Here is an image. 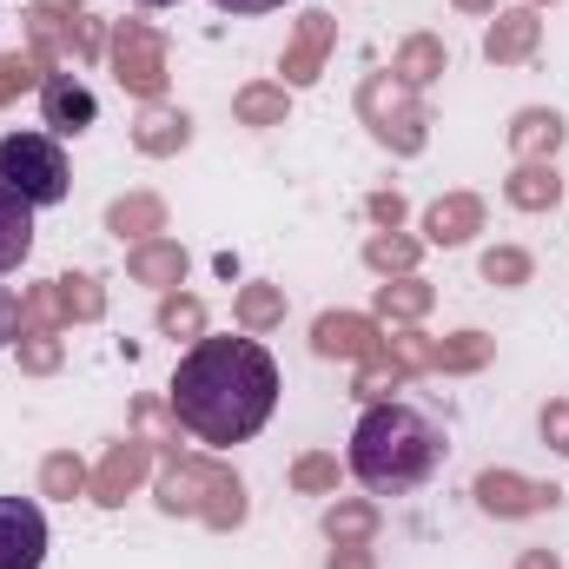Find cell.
Wrapping results in <instances>:
<instances>
[{"label": "cell", "mask_w": 569, "mask_h": 569, "mask_svg": "<svg viewBox=\"0 0 569 569\" xmlns=\"http://www.w3.org/2000/svg\"><path fill=\"white\" fill-rule=\"evenodd\" d=\"M272 405H279V365L259 338H199L172 371V418L212 450L259 437Z\"/></svg>", "instance_id": "1"}, {"label": "cell", "mask_w": 569, "mask_h": 569, "mask_svg": "<svg viewBox=\"0 0 569 569\" xmlns=\"http://www.w3.org/2000/svg\"><path fill=\"white\" fill-rule=\"evenodd\" d=\"M351 477L371 490V497H405V490H418L430 470L443 463V430L430 425L418 405H398V398H385V405H371L358 430H351Z\"/></svg>", "instance_id": "2"}, {"label": "cell", "mask_w": 569, "mask_h": 569, "mask_svg": "<svg viewBox=\"0 0 569 569\" xmlns=\"http://www.w3.org/2000/svg\"><path fill=\"white\" fill-rule=\"evenodd\" d=\"M0 186L20 192L27 206H60L67 199V152L53 133H7L0 140Z\"/></svg>", "instance_id": "3"}, {"label": "cell", "mask_w": 569, "mask_h": 569, "mask_svg": "<svg viewBox=\"0 0 569 569\" xmlns=\"http://www.w3.org/2000/svg\"><path fill=\"white\" fill-rule=\"evenodd\" d=\"M358 113L371 120V133H378V140L398 146V152H418V146H425V113H418L411 87H405V80H391V73L365 80V93H358Z\"/></svg>", "instance_id": "4"}, {"label": "cell", "mask_w": 569, "mask_h": 569, "mask_svg": "<svg viewBox=\"0 0 569 569\" xmlns=\"http://www.w3.org/2000/svg\"><path fill=\"white\" fill-rule=\"evenodd\" d=\"M113 67H120V87H133L140 100H159V87H166V47H159L152 27L120 20V33H113Z\"/></svg>", "instance_id": "5"}, {"label": "cell", "mask_w": 569, "mask_h": 569, "mask_svg": "<svg viewBox=\"0 0 569 569\" xmlns=\"http://www.w3.org/2000/svg\"><path fill=\"white\" fill-rule=\"evenodd\" d=\"M47 563V510L33 497H0V569Z\"/></svg>", "instance_id": "6"}, {"label": "cell", "mask_w": 569, "mask_h": 569, "mask_svg": "<svg viewBox=\"0 0 569 569\" xmlns=\"http://www.w3.org/2000/svg\"><path fill=\"white\" fill-rule=\"evenodd\" d=\"M40 113H47L53 140H67V133H87V127L100 120V100H93L73 73H47V80H40Z\"/></svg>", "instance_id": "7"}, {"label": "cell", "mask_w": 569, "mask_h": 569, "mask_svg": "<svg viewBox=\"0 0 569 569\" xmlns=\"http://www.w3.org/2000/svg\"><path fill=\"white\" fill-rule=\"evenodd\" d=\"M563 490H550V483H523V477H510V470H483L477 477V503L490 510V517H530V510H550Z\"/></svg>", "instance_id": "8"}, {"label": "cell", "mask_w": 569, "mask_h": 569, "mask_svg": "<svg viewBox=\"0 0 569 569\" xmlns=\"http://www.w3.org/2000/svg\"><path fill=\"white\" fill-rule=\"evenodd\" d=\"M311 345H318L325 358H378V325L358 318V311H325V318L311 325Z\"/></svg>", "instance_id": "9"}, {"label": "cell", "mask_w": 569, "mask_h": 569, "mask_svg": "<svg viewBox=\"0 0 569 569\" xmlns=\"http://www.w3.org/2000/svg\"><path fill=\"white\" fill-rule=\"evenodd\" d=\"M537 33H543V20H537L530 7H510V13H497V27H490L483 53H490L497 67H510V60H530V53H537Z\"/></svg>", "instance_id": "10"}, {"label": "cell", "mask_w": 569, "mask_h": 569, "mask_svg": "<svg viewBox=\"0 0 569 569\" xmlns=\"http://www.w3.org/2000/svg\"><path fill=\"white\" fill-rule=\"evenodd\" d=\"M325 47H331V13H305V20H298V40H291V53H284V80H291V87L318 80Z\"/></svg>", "instance_id": "11"}, {"label": "cell", "mask_w": 569, "mask_h": 569, "mask_svg": "<svg viewBox=\"0 0 569 569\" xmlns=\"http://www.w3.org/2000/svg\"><path fill=\"white\" fill-rule=\"evenodd\" d=\"M33 252V206L0 186V272H13Z\"/></svg>", "instance_id": "12"}, {"label": "cell", "mask_w": 569, "mask_h": 569, "mask_svg": "<svg viewBox=\"0 0 569 569\" xmlns=\"http://www.w3.org/2000/svg\"><path fill=\"white\" fill-rule=\"evenodd\" d=\"M477 226H483V206H477L470 192H457V199H437V206H430V219H425V232L437 239V246H463Z\"/></svg>", "instance_id": "13"}, {"label": "cell", "mask_w": 569, "mask_h": 569, "mask_svg": "<svg viewBox=\"0 0 569 569\" xmlns=\"http://www.w3.org/2000/svg\"><path fill=\"white\" fill-rule=\"evenodd\" d=\"M503 192H510V206H517V212H550V206H557V192H563V179H557L543 159H523V166H517V179H510Z\"/></svg>", "instance_id": "14"}, {"label": "cell", "mask_w": 569, "mask_h": 569, "mask_svg": "<svg viewBox=\"0 0 569 569\" xmlns=\"http://www.w3.org/2000/svg\"><path fill=\"white\" fill-rule=\"evenodd\" d=\"M510 146H517L523 159H550V152L563 146V120H557V113H543V107H530V113H517Z\"/></svg>", "instance_id": "15"}, {"label": "cell", "mask_w": 569, "mask_h": 569, "mask_svg": "<svg viewBox=\"0 0 569 569\" xmlns=\"http://www.w3.org/2000/svg\"><path fill=\"white\" fill-rule=\"evenodd\" d=\"M133 140H140V152H179V146L192 140V120H186V113H172V107H146Z\"/></svg>", "instance_id": "16"}, {"label": "cell", "mask_w": 569, "mask_h": 569, "mask_svg": "<svg viewBox=\"0 0 569 569\" xmlns=\"http://www.w3.org/2000/svg\"><path fill=\"white\" fill-rule=\"evenodd\" d=\"M140 470H146V450H140V443H120V450L107 457V470H100L93 497H100V503H127V490L140 483Z\"/></svg>", "instance_id": "17"}, {"label": "cell", "mask_w": 569, "mask_h": 569, "mask_svg": "<svg viewBox=\"0 0 569 569\" xmlns=\"http://www.w3.org/2000/svg\"><path fill=\"white\" fill-rule=\"evenodd\" d=\"M127 266H133L140 284H179L186 279V252H179V246H140Z\"/></svg>", "instance_id": "18"}, {"label": "cell", "mask_w": 569, "mask_h": 569, "mask_svg": "<svg viewBox=\"0 0 569 569\" xmlns=\"http://www.w3.org/2000/svg\"><path fill=\"white\" fill-rule=\"evenodd\" d=\"M391 73H398L405 87H425V80L443 73V47L425 40V33H418V40H405V53H398V67H391Z\"/></svg>", "instance_id": "19"}, {"label": "cell", "mask_w": 569, "mask_h": 569, "mask_svg": "<svg viewBox=\"0 0 569 569\" xmlns=\"http://www.w3.org/2000/svg\"><path fill=\"white\" fill-rule=\"evenodd\" d=\"M107 226H113L120 239H146V232L166 226V212H159V199H120V206L107 212Z\"/></svg>", "instance_id": "20"}, {"label": "cell", "mask_w": 569, "mask_h": 569, "mask_svg": "<svg viewBox=\"0 0 569 569\" xmlns=\"http://www.w3.org/2000/svg\"><path fill=\"white\" fill-rule=\"evenodd\" d=\"M284 318V291H272V284H246L239 291V325L246 331H266V325H279Z\"/></svg>", "instance_id": "21"}, {"label": "cell", "mask_w": 569, "mask_h": 569, "mask_svg": "<svg viewBox=\"0 0 569 569\" xmlns=\"http://www.w3.org/2000/svg\"><path fill=\"white\" fill-rule=\"evenodd\" d=\"M325 530H331V543H365L378 530V510L371 503H338V510H325Z\"/></svg>", "instance_id": "22"}, {"label": "cell", "mask_w": 569, "mask_h": 569, "mask_svg": "<svg viewBox=\"0 0 569 569\" xmlns=\"http://www.w3.org/2000/svg\"><path fill=\"white\" fill-rule=\"evenodd\" d=\"M159 331L199 345V331H206V305H199V298H166V305H159Z\"/></svg>", "instance_id": "23"}, {"label": "cell", "mask_w": 569, "mask_h": 569, "mask_svg": "<svg viewBox=\"0 0 569 569\" xmlns=\"http://www.w3.org/2000/svg\"><path fill=\"white\" fill-rule=\"evenodd\" d=\"M239 120H246V127H279L284 93L279 87H246V93H239Z\"/></svg>", "instance_id": "24"}, {"label": "cell", "mask_w": 569, "mask_h": 569, "mask_svg": "<svg viewBox=\"0 0 569 569\" xmlns=\"http://www.w3.org/2000/svg\"><path fill=\"white\" fill-rule=\"evenodd\" d=\"M483 358H490V338H483V331H457V345H443L430 365H443V371H477Z\"/></svg>", "instance_id": "25"}, {"label": "cell", "mask_w": 569, "mask_h": 569, "mask_svg": "<svg viewBox=\"0 0 569 569\" xmlns=\"http://www.w3.org/2000/svg\"><path fill=\"white\" fill-rule=\"evenodd\" d=\"M53 305L67 311V318H100V291H93V279H53Z\"/></svg>", "instance_id": "26"}, {"label": "cell", "mask_w": 569, "mask_h": 569, "mask_svg": "<svg viewBox=\"0 0 569 569\" xmlns=\"http://www.w3.org/2000/svg\"><path fill=\"white\" fill-rule=\"evenodd\" d=\"M425 305H430V284H418V279H398V284L378 291V311L385 318H418Z\"/></svg>", "instance_id": "27"}, {"label": "cell", "mask_w": 569, "mask_h": 569, "mask_svg": "<svg viewBox=\"0 0 569 569\" xmlns=\"http://www.w3.org/2000/svg\"><path fill=\"white\" fill-rule=\"evenodd\" d=\"M365 259H371L378 272H411V266H418V246H411V239H391V232H378V239L365 246Z\"/></svg>", "instance_id": "28"}, {"label": "cell", "mask_w": 569, "mask_h": 569, "mask_svg": "<svg viewBox=\"0 0 569 569\" xmlns=\"http://www.w3.org/2000/svg\"><path fill=\"white\" fill-rule=\"evenodd\" d=\"M483 279H490V284H523V279H530V252H517V246L483 252Z\"/></svg>", "instance_id": "29"}, {"label": "cell", "mask_w": 569, "mask_h": 569, "mask_svg": "<svg viewBox=\"0 0 569 569\" xmlns=\"http://www.w3.org/2000/svg\"><path fill=\"white\" fill-rule=\"evenodd\" d=\"M80 457H47V470H40V483H47V497H73L80 490Z\"/></svg>", "instance_id": "30"}, {"label": "cell", "mask_w": 569, "mask_h": 569, "mask_svg": "<svg viewBox=\"0 0 569 569\" xmlns=\"http://www.w3.org/2000/svg\"><path fill=\"white\" fill-rule=\"evenodd\" d=\"M291 477H298V490H331V483H338V463H331V457H305Z\"/></svg>", "instance_id": "31"}, {"label": "cell", "mask_w": 569, "mask_h": 569, "mask_svg": "<svg viewBox=\"0 0 569 569\" xmlns=\"http://www.w3.org/2000/svg\"><path fill=\"white\" fill-rule=\"evenodd\" d=\"M53 358H60V351H53V338H47V331H33V338L20 345V365H27V371H53Z\"/></svg>", "instance_id": "32"}, {"label": "cell", "mask_w": 569, "mask_h": 569, "mask_svg": "<svg viewBox=\"0 0 569 569\" xmlns=\"http://www.w3.org/2000/svg\"><path fill=\"white\" fill-rule=\"evenodd\" d=\"M543 437H550V450H563L569 457V398H557V405L543 411Z\"/></svg>", "instance_id": "33"}, {"label": "cell", "mask_w": 569, "mask_h": 569, "mask_svg": "<svg viewBox=\"0 0 569 569\" xmlns=\"http://www.w3.org/2000/svg\"><path fill=\"white\" fill-rule=\"evenodd\" d=\"M27 80H33V60H20V53H7V60H0V100H7V93H20Z\"/></svg>", "instance_id": "34"}, {"label": "cell", "mask_w": 569, "mask_h": 569, "mask_svg": "<svg viewBox=\"0 0 569 569\" xmlns=\"http://www.w3.org/2000/svg\"><path fill=\"white\" fill-rule=\"evenodd\" d=\"M13 331H20V298L0 284V345H13Z\"/></svg>", "instance_id": "35"}, {"label": "cell", "mask_w": 569, "mask_h": 569, "mask_svg": "<svg viewBox=\"0 0 569 569\" xmlns=\"http://www.w3.org/2000/svg\"><path fill=\"white\" fill-rule=\"evenodd\" d=\"M371 219H378V226H398V219H405V199H398V192H378V199H371Z\"/></svg>", "instance_id": "36"}, {"label": "cell", "mask_w": 569, "mask_h": 569, "mask_svg": "<svg viewBox=\"0 0 569 569\" xmlns=\"http://www.w3.org/2000/svg\"><path fill=\"white\" fill-rule=\"evenodd\" d=\"M219 13H272V7H284V0H212Z\"/></svg>", "instance_id": "37"}, {"label": "cell", "mask_w": 569, "mask_h": 569, "mask_svg": "<svg viewBox=\"0 0 569 569\" xmlns=\"http://www.w3.org/2000/svg\"><path fill=\"white\" fill-rule=\"evenodd\" d=\"M331 569H371V557H365L358 543H338V557H331Z\"/></svg>", "instance_id": "38"}, {"label": "cell", "mask_w": 569, "mask_h": 569, "mask_svg": "<svg viewBox=\"0 0 569 569\" xmlns=\"http://www.w3.org/2000/svg\"><path fill=\"white\" fill-rule=\"evenodd\" d=\"M517 569H557V550H523V563Z\"/></svg>", "instance_id": "39"}, {"label": "cell", "mask_w": 569, "mask_h": 569, "mask_svg": "<svg viewBox=\"0 0 569 569\" xmlns=\"http://www.w3.org/2000/svg\"><path fill=\"white\" fill-rule=\"evenodd\" d=\"M457 7H470V13H490V7H497V0H457Z\"/></svg>", "instance_id": "40"}, {"label": "cell", "mask_w": 569, "mask_h": 569, "mask_svg": "<svg viewBox=\"0 0 569 569\" xmlns=\"http://www.w3.org/2000/svg\"><path fill=\"white\" fill-rule=\"evenodd\" d=\"M146 7H172V0H146Z\"/></svg>", "instance_id": "41"}]
</instances>
